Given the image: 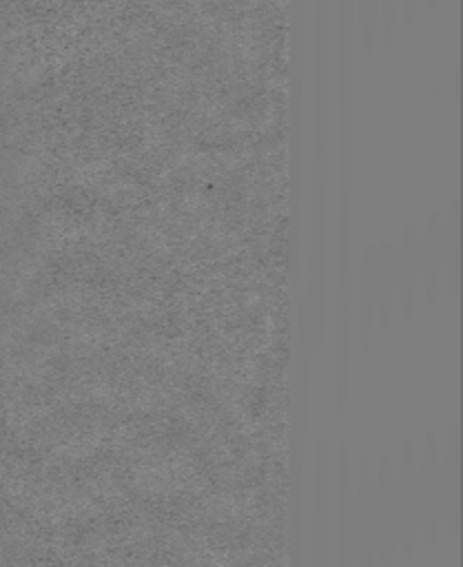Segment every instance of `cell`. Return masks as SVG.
Returning <instances> with one entry per match:
<instances>
[{
    "label": "cell",
    "mask_w": 463,
    "mask_h": 567,
    "mask_svg": "<svg viewBox=\"0 0 463 567\" xmlns=\"http://www.w3.org/2000/svg\"><path fill=\"white\" fill-rule=\"evenodd\" d=\"M357 32L360 40L366 53L375 49L377 36H379V12H377V0H357Z\"/></svg>",
    "instance_id": "1"
},
{
    "label": "cell",
    "mask_w": 463,
    "mask_h": 567,
    "mask_svg": "<svg viewBox=\"0 0 463 567\" xmlns=\"http://www.w3.org/2000/svg\"><path fill=\"white\" fill-rule=\"evenodd\" d=\"M377 12H379V36L386 45H390L400 29L402 21V3L400 0H377Z\"/></svg>",
    "instance_id": "2"
},
{
    "label": "cell",
    "mask_w": 463,
    "mask_h": 567,
    "mask_svg": "<svg viewBox=\"0 0 463 567\" xmlns=\"http://www.w3.org/2000/svg\"><path fill=\"white\" fill-rule=\"evenodd\" d=\"M400 3H402V21L406 23L409 32H413L415 25H417V21H419L424 0H400Z\"/></svg>",
    "instance_id": "3"
},
{
    "label": "cell",
    "mask_w": 463,
    "mask_h": 567,
    "mask_svg": "<svg viewBox=\"0 0 463 567\" xmlns=\"http://www.w3.org/2000/svg\"><path fill=\"white\" fill-rule=\"evenodd\" d=\"M424 3H426V10H428L430 14H435V12L441 8L443 0H424Z\"/></svg>",
    "instance_id": "4"
}]
</instances>
